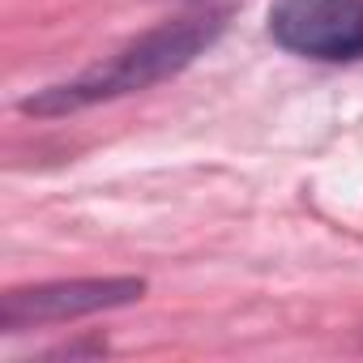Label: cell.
<instances>
[{"label": "cell", "instance_id": "1", "mask_svg": "<svg viewBox=\"0 0 363 363\" xmlns=\"http://www.w3.org/2000/svg\"><path fill=\"white\" fill-rule=\"evenodd\" d=\"M223 30H227V9H193L184 18L162 22L150 35L133 39L111 60L22 99L18 107H22V116H69V111L94 107V103H107V99H120V94L150 90V86L175 77L179 69H189Z\"/></svg>", "mask_w": 363, "mask_h": 363}, {"label": "cell", "instance_id": "2", "mask_svg": "<svg viewBox=\"0 0 363 363\" xmlns=\"http://www.w3.org/2000/svg\"><path fill=\"white\" fill-rule=\"evenodd\" d=\"M269 39L295 56L342 65L363 56V0H274Z\"/></svg>", "mask_w": 363, "mask_h": 363}, {"label": "cell", "instance_id": "3", "mask_svg": "<svg viewBox=\"0 0 363 363\" xmlns=\"http://www.w3.org/2000/svg\"><path fill=\"white\" fill-rule=\"evenodd\" d=\"M141 295H145V278H73V282L18 286L0 299V329L22 333L35 325L77 320L90 312H111V308L137 303Z\"/></svg>", "mask_w": 363, "mask_h": 363}]
</instances>
